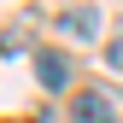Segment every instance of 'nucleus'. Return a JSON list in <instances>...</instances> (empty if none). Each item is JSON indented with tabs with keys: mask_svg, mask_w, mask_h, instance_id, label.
I'll return each mask as SVG.
<instances>
[{
	"mask_svg": "<svg viewBox=\"0 0 123 123\" xmlns=\"http://www.w3.org/2000/svg\"><path fill=\"white\" fill-rule=\"evenodd\" d=\"M70 123H117V105L100 94V88H82L70 100Z\"/></svg>",
	"mask_w": 123,
	"mask_h": 123,
	"instance_id": "f257e3e1",
	"label": "nucleus"
},
{
	"mask_svg": "<svg viewBox=\"0 0 123 123\" xmlns=\"http://www.w3.org/2000/svg\"><path fill=\"white\" fill-rule=\"evenodd\" d=\"M35 76H41V88H65V82H70V65H65L59 53H41V59H35Z\"/></svg>",
	"mask_w": 123,
	"mask_h": 123,
	"instance_id": "f03ea898",
	"label": "nucleus"
},
{
	"mask_svg": "<svg viewBox=\"0 0 123 123\" xmlns=\"http://www.w3.org/2000/svg\"><path fill=\"white\" fill-rule=\"evenodd\" d=\"M59 24H65V35H94V29H100V12L94 6H70Z\"/></svg>",
	"mask_w": 123,
	"mask_h": 123,
	"instance_id": "7ed1b4c3",
	"label": "nucleus"
},
{
	"mask_svg": "<svg viewBox=\"0 0 123 123\" xmlns=\"http://www.w3.org/2000/svg\"><path fill=\"white\" fill-rule=\"evenodd\" d=\"M105 65H111V70L123 76V35H111V47H105Z\"/></svg>",
	"mask_w": 123,
	"mask_h": 123,
	"instance_id": "20e7f679",
	"label": "nucleus"
}]
</instances>
